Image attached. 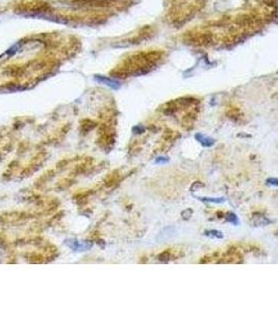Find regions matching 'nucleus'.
<instances>
[{"mask_svg": "<svg viewBox=\"0 0 278 312\" xmlns=\"http://www.w3.org/2000/svg\"><path fill=\"white\" fill-rule=\"evenodd\" d=\"M94 79L96 81H98L99 83H102L104 86L110 87L113 90H119L121 84L118 80H115L113 78H110V77H106V76H103V75H95Z\"/></svg>", "mask_w": 278, "mask_h": 312, "instance_id": "1", "label": "nucleus"}, {"mask_svg": "<svg viewBox=\"0 0 278 312\" xmlns=\"http://www.w3.org/2000/svg\"><path fill=\"white\" fill-rule=\"evenodd\" d=\"M195 138L197 139L201 145H203L204 147H210V146H213V143H215V141H213V138L203 135L202 133H197V134L195 135Z\"/></svg>", "mask_w": 278, "mask_h": 312, "instance_id": "2", "label": "nucleus"}, {"mask_svg": "<svg viewBox=\"0 0 278 312\" xmlns=\"http://www.w3.org/2000/svg\"><path fill=\"white\" fill-rule=\"evenodd\" d=\"M201 200L205 201V202H213V203H221L224 201L223 198H202Z\"/></svg>", "mask_w": 278, "mask_h": 312, "instance_id": "3", "label": "nucleus"}, {"mask_svg": "<svg viewBox=\"0 0 278 312\" xmlns=\"http://www.w3.org/2000/svg\"><path fill=\"white\" fill-rule=\"evenodd\" d=\"M227 221L231 222L232 224H238V218L235 213H229L227 215Z\"/></svg>", "mask_w": 278, "mask_h": 312, "instance_id": "4", "label": "nucleus"}, {"mask_svg": "<svg viewBox=\"0 0 278 312\" xmlns=\"http://www.w3.org/2000/svg\"><path fill=\"white\" fill-rule=\"evenodd\" d=\"M206 234H210V235H213L218 238H222L223 237V234L221 232L217 231V230H212V231H206Z\"/></svg>", "mask_w": 278, "mask_h": 312, "instance_id": "5", "label": "nucleus"}, {"mask_svg": "<svg viewBox=\"0 0 278 312\" xmlns=\"http://www.w3.org/2000/svg\"><path fill=\"white\" fill-rule=\"evenodd\" d=\"M168 161H169V158H167V157H157L155 159L156 163H163V162H168Z\"/></svg>", "mask_w": 278, "mask_h": 312, "instance_id": "6", "label": "nucleus"}, {"mask_svg": "<svg viewBox=\"0 0 278 312\" xmlns=\"http://www.w3.org/2000/svg\"><path fill=\"white\" fill-rule=\"evenodd\" d=\"M267 182H271L270 184H273V185H277V183H278L276 178H270V179L267 180Z\"/></svg>", "mask_w": 278, "mask_h": 312, "instance_id": "7", "label": "nucleus"}]
</instances>
